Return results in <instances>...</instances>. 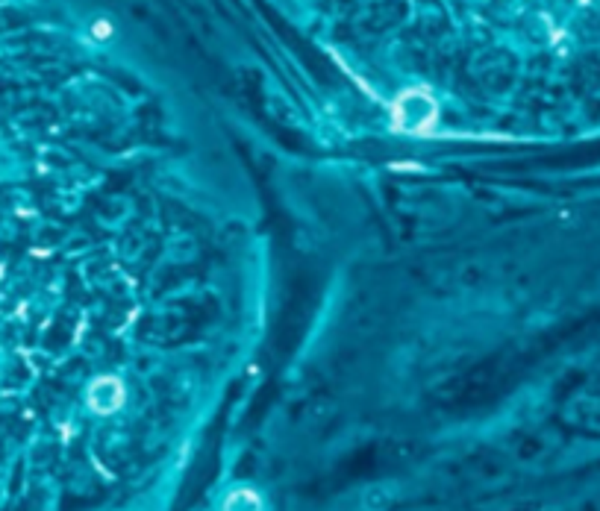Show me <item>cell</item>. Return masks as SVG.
Here are the masks:
<instances>
[{"mask_svg": "<svg viewBox=\"0 0 600 511\" xmlns=\"http://www.w3.org/2000/svg\"><path fill=\"white\" fill-rule=\"evenodd\" d=\"M124 403V385L118 382L115 376H101L94 379L89 388V406L97 411V415H112Z\"/></svg>", "mask_w": 600, "mask_h": 511, "instance_id": "cell-1", "label": "cell"}, {"mask_svg": "<svg viewBox=\"0 0 600 511\" xmlns=\"http://www.w3.org/2000/svg\"><path fill=\"white\" fill-rule=\"evenodd\" d=\"M221 511H265V503L256 488H233L221 499Z\"/></svg>", "mask_w": 600, "mask_h": 511, "instance_id": "cell-2", "label": "cell"}]
</instances>
